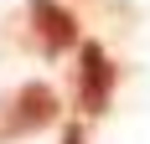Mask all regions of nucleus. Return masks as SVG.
<instances>
[{
    "instance_id": "nucleus-1",
    "label": "nucleus",
    "mask_w": 150,
    "mask_h": 144,
    "mask_svg": "<svg viewBox=\"0 0 150 144\" xmlns=\"http://www.w3.org/2000/svg\"><path fill=\"white\" fill-rule=\"evenodd\" d=\"M52 118H57V98H52V87H47V82H26V87H16L11 98L0 103V144L26 139V134L47 129Z\"/></svg>"
},
{
    "instance_id": "nucleus-2",
    "label": "nucleus",
    "mask_w": 150,
    "mask_h": 144,
    "mask_svg": "<svg viewBox=\"0 0 150 144\" xmlns=\"http://www.w3.org/2000/svg\"><path fill=\"white\" fill-rule=\"evenodd\" d=\"M109 98H114V62L98 41H88L83 67H78V103H83V113H104Z\"/></svg>"
},
{
    "instance_id": "nucleus-3",
    "label": "nucleus",
    "mask_w": 150,
    "mask_h": 144,
    "mask_svg": "<svg viewBox=\"0 0 150 144\" xmlns=\"http://www.w3.org/2000/svg\"><path fill=\"white\" fill-rule=\"evenodd\" d=\"M31 26L42 31V46H47V52H62V46L78 41L73 10H62L57 0H31Z\"/></svg>"
},
{
    "instance_id": "nucleus-4",
    "label": "nucleus",
    "mask_w": 150,
    "mask_h": 144,
    "mask_svg": "<svg viewBox=\"0 0 150 144\" xmlns=\"http://www.w3.org/2000/svg\"><path fill=\"white\" fill-rule=\"evenodd\" d=\"M62 144H83V129H67V134H62Z\"/></svg>"
}]
</instances>
